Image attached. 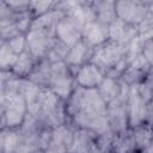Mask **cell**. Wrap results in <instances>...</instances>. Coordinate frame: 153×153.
<instances>
[{"label": "cell", "instance_id": "obj_1", "mask_svg": "<svg viewBox=\"0 0 153 153\" xmlns=\"http://www.w3.org/2000/svg\"><path fill=\"white\" fill-rule=\"evenodd\" d=\"M67 123L75 129H87L94 133L111 130L106 116V103L97 88L74 87L66 100Z\"/></svg>", "mask_w": 153, "mask_h": 153}, {"label": "cell", "instance_id": "obj_2", "mask_svg": "<svg viewBox=\"0 0 153 153\" xmlns=\"http://www.w3.org/2000/svg\"><path fill=\"white\" fill-rule=\"evenodd\" d=\"M128 96L129 85L123 82L122 91L117 98L106 104V116L111 131L118 134L129 128L128 123Z\"/></svg>", "mask_w": 153, "mask_h": 153}, {"label": "cell", "instance_id": "obj_3", "mask_svg": "<svg viewBox=\"0 0 153 153\" xmlns=\"http://www.w3.org/2000/svg\"><path fill=\"white\" fill-rule=\"evenodd\" d=\"M74 87L75 79L69 66L65 61L51 63V81L49 90L62 100H67Z\"/></svg>", "mask_w": 153, "mask_h": 153}, {"label": "cell", "instance_id": "obj_4", "mask_svg": "<svg viewBox=\"0 0 153 153\" xmlns=\"http://www.w3.org/2000/svg\"><path fill=\"white\" fill-rule=\"evenodd\" d=\"M56 38V29L30 27L26 33V49L36 61L45 59L49 48Z\"/></svg>", "mask_w": 153, "mask_h": 153}, {"label": "cell", "instance_id": "obj_5", "mask_svg": "<svg viewBox=\"0 0 153 153\" xmlns=\"http://www.w3.org/2000/svg\"><path fill=\"white\" fill-rule=\"evenodd\" d=\"M148 109H149V103H147L146 99L140 94L137 85L129 86V96H128L129 128L134 129L147 123Z\"/></svg>", "mask_w": 153, "mask_h": 153}, {"label": "cell", "instance_id": "obj_6", "mask_svg": "<svg viewBox=\"0 0 153 153\" xmlns=\"http://www.w3.org/2000/svg\"><path fill=\"white\" fill-rule=\"evenodd\" d=\"M115 8L117 18L122 19L127 24L139 25L148 11V1H139V0H121L115 1Z\"/></svg>", "mask_w": 153, "mask_h": 153}, {"label": "cell", "instance_id": "obj_7", "mask_svg": "<svg viewBox=\"0 0 153 153\" xmlns=\"http://www.w3.org/2000/svg\"><path fill=\"white\" fill-rule=\"evenodd\" d=\"M74 131L75 128L69 123L53 129L51 140L44 153H69L74 140Z\"/></svg>", "mask_w": 153, "mask_h": 153}, {"label": "cell", "instance_id": "obj_8", "mask_svg": "<svg viewBox=\"0 0 153 153\" xmlns=\"http://www.w3.org/2000/svg\"><path fill=\"white\" fill-rule=\"evenodd\" d=\"M152 72H153L152 65L145 57V55L141 54L134 61H131V63L128 66V68L122 74L121 80L123 82H126L127 85H129V86H131V85H139Z\"/></svg>", "mask_w": 153, "mask_h": 153}, {"label": "cell", "instance_id": "obj_9", "mask_svg": "<svg viewBox=\"0 0 153 153\" xmlns=\"http://www.w3.org/2000/svg\"><path fill=\"white\" fill-rule=\"evenodd\" d=\"M94 48L92 45H90L88 43H86L84 39H80L76 44H74L73 47H71L65 62L69 66L74 78L78 73V71L86 63L90 62L92 55H93Z\"/></svg>", "mask_w": 153, "mask_h": 153}, {"label": "cell", "instance_id": "obj_10", "mask_svg": "<svg viewBox=\"0 0 153 153\" xmlns=\"http://www.w3.org/2000/svg\"><path fill=\"white\" fill-rule=\"evenodd\" d=\"M69 153H102L97 133L87 129H75Z\"/></svg>", "mask_w": 153, "mask_h": 153}, {"label": "cell", "instance_id": "obj_11", "mask_svg": "<svg viewBox=\"0 0 153 153\" xmlns=\"http://www.w3.org/2000/svg\"><path fill=\"white\" fill-rule=\"evenodd\" d=\"M139 35L137 26L127 24L122 19L117 18L109 25V39L117 42L126 47Z\"/></svg>", "mask_w": 153, "mask_h": 153}, {"label": "cell", "instance_id": "obj_12", "mask_svg": "<svg viewBox=\"0 0 153 153\" xmlns=\"http://www.w3.org/2000/svg\"><path fill=\"white\" fill-rule=\"evenodd\" d=\"M104 78L105 76L102 73V71L98 67H96L93 63L88 62L78 71L74 79L76 86H81L86 88H97Z\"/></svg>", "mask_w": 153, "mask_h": 153}, {"label": "cell", "instance_id": "obj_13", "mask_svg": "<svg viewBox=\"0 0 153 153\" xmlns=\"http://www.w3.org/2000/svg\"><path fill=\"white\" fill-rule=\"evenodd\" d=\"M82 39L93 48L105 43L109 39V26L97 20L87 23L82 29Z\"/></svg>", "mask_w": 153, "mask_h": 153}, {"label": "cell", "instance_id": "obj_14", "mask_svg": "<svg viewBox=\"0 0 153 153\" xmlns=\"http://www.w3.org/2000/svg\"><path fill=\"white\" fill-rule=\"evenodd\" d=\"M82 31L68 18H62L56 25V38L67 44L69 48L82 39Z\"/></svg>", "mask_w": 153, "mask_h": 153}, {"label": "cell", "instance_id": "obj_15", "mask_svg": "<svg viewBox=\"0 0 153 153\" xmlns=\"http://www.w3.org/2000/svg\"><path fill=\"white\" fill-rule=\"evenodd\" d=\"M26 79L41 88L49 90L51 81V63L47 59L37 61L35 68Z\"/></svg>", "mask_w": 153, "mask_h": 153}, {"label": "cell", "instance_id": "obj_16", "mask_svg": "<svg viewBox=\"0 0 153 153\" xmlns=\"http://www.w3.org/2000/svg\"><path fill=\"white\" fill-rule=\"evenodd\" d=\"M136 141L134 130L128 128L118 134H115L112 141V153H136Z\"/></svg>", "mask_w": 153, "mask_h": 153}, {"label": "cell", "instance_id": "obj_17", "mask_svg": "<svg viewBox=\"0 0 153 153\" xmlns=\"http://www.w3.org/2000/svg\"><path fill=\"white\" fill-rule=\"evenodd\" d=\"M93 10H94L96 20L102 24L109 26L114 20L117 19L115 1H109V0L93 1Z\"/></svg>", "mask_w": 153, "mask_h": 153}, {"label": "cell", "instance_id": "obj_18", "mask_svg": "<svg viewBox=\"0 0 153 153\" xmlns=\"http://www.w3.org/2000/svg\"><path fill=\"white\" fill-rule=\"evenodd\" d=\"M122 86H123V81L121 79L105 76L100 82V85L97 87V90L100 97L103 98V100L106 104H109L110 102H112L115 98L120 96L122 91Z\"/></svg>", "mask_w": 153, "mask_h": 153}, {"label": "cell", "instance_id": "obj_19", "mask_svg": "<svg viewBox=\"0 0 153 153\" xmlns=\"http://www.w3.org/2000/svg\"><path fill=\"white\" fill-rule=\"evenodd\" d=\"M36 60L33 59V56L30 54V51L27 49H25L17 59L14 66L12 67V72L18 76V78H27L32 69L36 66Z\"/></svg>", "mask_w": 153, "mask_h": 153}, {"label": "cell", "instance_id": "obj_20", "mask_svg": "<svg viewBox=\"0 0 153 153\" xmlns=\"http://www.w3.org/2000/svg\"><path fill=\"white\" fill-rule=\"evenodd\" d=\"M133 130H134V135H135L137 152L140 153L153 141V126L145 123L137 128H134Z\"/></svg>", "mask_w": 153, "mask_h": 153}, {"label": "cell", "instance_id": "obj_21", "mask_svg": "<svg viewBox=\"0 0 153 153\" xmlns=\"http://www.w3.org/2000/svg\"><path fill=\"white\" fill-rule=\"evenodd\" d=\"M69 47L67 44H65L63 42H61L60 39L55 38L51 47L48 50V54L45 56V59L50 62V63H56V62H61L65 61L68 51H69Z\"/></svg>", "mask_w": 153, "mask_h": 153}, {"label": "cell", "instance_id": "obj_22", "mask_svg": "<svg viewBox=\"0 0 153 153\" xmlns=\"http://www.w3.org/2000/svg\"><path fill=\"white\" fill-rule=\"evenodd\" d=\"M17 59H18V55H16L11 50L7 42L1 41V45H0V67H1V71H12V67L14 66Z\"/></svg>", "mask_w": 153, "mask_h": 153}, {"label": "cell", "instance_id": "obj_23", "mask_svg": "<svg viewBox=\"0 0 153 153\" xmlns=\"http://www.w3.org/2000/svg\"><path fill=\"white\" fill-rule=\"evenodd\" d=\"M57 1H30V11L33 18L41 17L48 12H50Z\"/></svg>", "mask_w": 153, "mask_h": 153}, {"label": "cell", "instance_id": "obj_24", "mask_svg": "<svg viewBox=\"0 0 153 153\" xmlns=\"http://www.w3.org/2000/svg\"><path fill=\"white\" fill-rule=\"evenodd\" d=\"M139 35L147 42L153 39V13L148 12L145 19L137 25Z\"/></svg>", "mask_w": 153, "mask_h": 153}, {"label": "cell", "instance_id": "obj_25", "mask_svg": "<svg viewBox=\"0 0 153 153\" xmlns=\"http://www.w3.org/2000/svg\"><path fill=\"white\" fill-rule=\"evenodd\" d=\"M8 47L16 55H20L26 49V35H19L10 41H7Z\"/></svg>", "mask_w": 153, "mask_h": 153}, {"label": "cell", "instance_id": "obj_26", "mask_svg": "<svg viewBox=\"0 0 153 153\" xmlns=\"http://www.w3.org/2000/svg\"><path fill=\"white\" fill-rule=\"evenodd\" d=\"M143 55L153 67V39H151L146 43L145 49H143Z\"/></svg>", "mask_w": 153, "mask_h": 153}, {"label": "cell", "instance_id": "obj_27", "mask_svg": "<svg viewBox=\"0 0 153 153\" xmlns=\"http://www.w3.org/2000/svg\"><path fill=\"white\" fill-rule=\"evenodd\" d=\"M140 153H153V141H152L145 149H142Z\"/></svg>", "mask_w": 153, "mask_h": 153}, {"label": "cell", "instance_id": "obj_28", "mask_svg": "<svg viewBox=\"0 0 153 153\" xmlns=\"http://www.w3.org/2000/svg\"><path fill=\"white\" fill-rule=\"evenodd\" d=\"M151 114H153V99H152V102H151V104H149V109H148V116H149ZM147 120H148V118H147Z\"/></svg>", "mask_w": 153, "mask_h": 153}, {"label": "cell", "instance_id": "obj_29", "mask_svg": "<svg viewBox=\"0 0 153 153\" xmlns=\"http://www.w3.org/2000/svg\"><path fill=\"white\" fill-rule=\"evenodd\" d=\"M148 11L153 13V1H148Z\"/></svg>", "mask_w": 153, "mask_h": 153}]
</instances>
